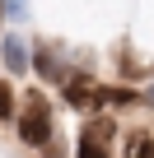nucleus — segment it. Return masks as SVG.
<instances>
[{
	"label": "nucleus",
	"mask_w": 154,
	"mask_h": 158,
	"mask_svg": "<svg viewBox=\"0 0 154 158\" xmlns=\"http://www.w3.org/2000/svg\"><path fill=\"white\" fill-rule=\"evenodd\" d=\"M112 144H117V126L112 116H94L84 130H80V158H112Z\"/></svg>",
	"instance_id": "1"
},
{
	"label": "nucleus",
	"mask_w": 154,
	"mask_h": 158,
	"mask_svg": "<svg viewBox=\"0 0 154 158\" xmlns=\"http://www.w3.org/2000/svg\"><path fill=\"white\" fill-rule=\"evenodd\" d=\"M19 135L28 144H37V149L51 144V107H47V98H28V107L19 112Z\"/></svg>",
	"instance_id": "2"
},
{
	"label": "nucleus",
	"mask_w": 154,
	"mask_h": 158,
	"mask_svg": "<svg viewBox=\"0 0 154 158\" xmlns=\"http://www.w3.org/2000/svg\"><path fill=\"white\" fill-rule=\"evenodd\" d=\"M0 51H5V65H10L14 74H24V70H28V47H24L19 37H5V47H0Z\"/></svg>",
	"instance_id": "3"
},
{
	"label": "nucleus",
	"mask_w": 154,
	"mask_h": 158,
	"mask_svg": "<svg viewBox=\"0 0 154 158\" xmlns=\"http://www.w3.org/2000/svg\"><path fill=\"white\" fill-rule=\"evenodd\" d=\"M33 65H37V74H42V79H65V70H61V60L51 56V47H42Z\"/></svg>",
	"instance_id": "4"
},
{
	"label": "nucleus",
	"mask_w": 154,
	"mask_h": 158,
	"mask_svg": "<svg viewBox=\"0 0 154 158\" xmlns=\"http://www.w3.org/2000/svg\"><path fill=\"white\" fill-rule=\"evenodd\" d=\"M0 19L24 23V19H33V5H28V0H0Z\"/></svg>",
	"instance_id": "5"
},
{
	"label": "nucleus",
	"mask_w": 154,
	"mask_h": 158,
	"mask_svg": "<svg viewBox=\"0 0 154 158\" xmlns=\"http://www.w3.org/2000/svg\"><path fill=\"white\" fill-rule=\"evenodd\" d=\"M126 158H154V135H131L126 139Z\"/></svg>",
	"instance_id": "6"
},
{
	"label": "nucleus",
	"mask_w": 154,
	"mask_h": 158,
	"mask_svg": "<svg viewBox=\"0 0 154 158\" xmlns=\"http://www.w3.org/2000/svg\"><path fill=\"white\" fill-rule=\"evenodd\" d=\"M14 116V93H10V84H0V121H10Z\"/></svg>",
	"instance_id": "7"
},
{
	"label": "nucleus",
	"mask_w": 154,
	"mask_h": 158,
	"mask_svg": "<svg viewBox=\"0 0 154 158\" xmlns=\"http://www.w3.org/2000/svg\"><path fill=\"white\" fill-rule=\"evenodd\" d=\"M145 98H149V102H154V89H149V93H145Z\"/></svg>",
	"instance_id": "8"
}]
</instances>
